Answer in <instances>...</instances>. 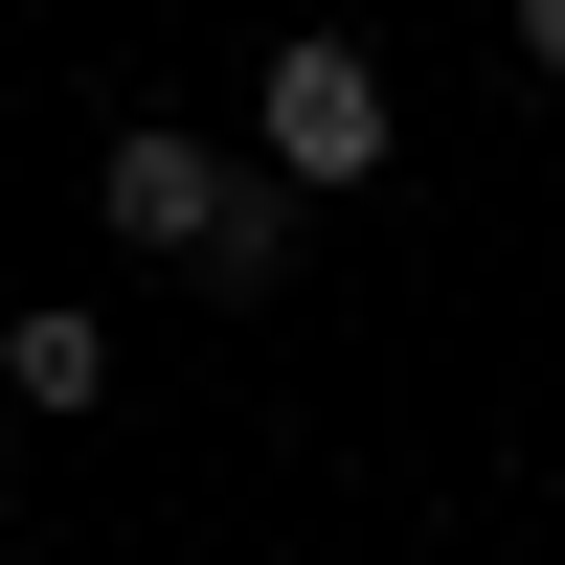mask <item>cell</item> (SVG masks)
Returning a JSON list of instances; mask_svg holds the SVG:
<instances>
[{
    "instance_id": "cell-1",
    "label": "cell",
    "mask_w": 565,
    "mask_h": 565,
    "mask_svg": "<svg viewBox=\"0 0 565 565\" xmlns=\"http://www.w3.org/2000/svg\"><path fill=\"white\" fill-rule=\"evenodd\" d=\"M249 136H271V181H295V204L385 181V45H362V23H295V45H271V90H249Z\"/></svg>"
},
{
    "instance_id": "cell-2",
    "label": "cell",
    "mask_w": 565,
    "mask_h": 565,
    "mask_svg": "<svg viewBox=\"0 0 565 565\" xmlns=\"http://www.w3.org/2000/svg\"><path fill=\"white\" fill-rule=\"evenodd\" d=\"M249 181H271V159H204L181 114H114V159H90V204H114L136 249H181V271H204L226 226H249Z\"/></svg>"
},
{
    "instance_id": "cell-4",
    "label": "cell",
    "mask_w": 565,
    "mask_h": 565,
    "mask_svg": "<svg viewBox=\"0 0 565 565\" xmlns=\"http://www.w3.org/2000/svg\"><path fill=\"white\" fill-rule=\"evenodd\" d=\"M521 45H543V68H565V0H521Z\"/></svg>"
},
{
    "instance_id": "cell-3",
    "label": "cell",
    "mask_w": 565,
    "mask_h": 565,
    "mask_svg": "<svg viewBox=\"0 0 565 565\" xmlns=\"http://www.w3.org/2000/svg\"><path fill=\"white\" fill-rule=\"evenodd\" d=\"M0 385H23V407H114V317H90V295H23V317H0Z\"/></svg>"
}]
</instances>
